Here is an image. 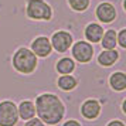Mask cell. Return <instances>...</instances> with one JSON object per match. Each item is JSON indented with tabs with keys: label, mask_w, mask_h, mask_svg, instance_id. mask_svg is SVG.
<instances>
[{
	"label": "cell",
	"mask_w": 126,
	"mask_h": 126,
	"mask_svg": "<svg viewBox=\"0 0 126 126\" xmlns=\"http://www.w3.org/2000/svg\"><path fill=\"white\" fill-rule=\"evenodd\" d=\"M94 55V47L88 43V41H78L72 46V57L79 61V63L85 64L89 63Z\"/></svg>",
	"instance_id": "5b68a950"
},
{
	"label": "cell",
	"mask_w": 126,
	"mask_h": 126,
	"mask_svg": "<svg viewBox=\"0 0 126 126\" xmlns=\"http://www.w3.org/2000/svg\"><path fill=\"white\" fill-rule=\"evenodd\" d=\"M101 43H102V47L105 50H113L116 47V31L115 30H108L105 31L101 38Z\"/></svg>",
	"instance_id": "9a60e30c"
},
{
	"label": "cell",
	"mask_w": 126,
	"mask_h": 126,
	"mask_svg": "<svg viewBox=\"0 0 126 126\" xmlns=\"http://www.w3.org/2000/svg\"><path fill=\"white\" fill-rule=\"evenodd\" d=\"M108 126H125L123 125V122H120V120H112V122H109Z\"/></svg>",
	"instance_id": "44dd1931"
},
{
	"label": "cell",
	"mask_w": 126,
	"mask_h": 126,
	"mask_svg": "<svg viewBox=\"0 0 126 126\" xmlns=\"http://www.w3.org/2000/svg\"><path fill=\"white\" fill-rule=\"evenodd\" d=\"M63 126H81V123L77 122V120H67Z\"/></svg>",
	"instance_id": "ffe728a7"
},
{
	"label": "cell",
	"mask_w": 126,
	"mask_h": 126,
	"mask_svg": "<svg viewBox=\"0 0 126 126\" xmlns=\"http://www.w3.org/2000/svg\"><path fill=\"white\" fill-rule=\"evenodd\" d=\"M35 112L47 125H57L64 118L65 108L61 99L54 94H41L35 99Z\"/></svg>",
	"instance_id": "6da1fadb"
},
{
	"label": "cell",
	"mask_w": 126,
	"mask_h": 126,
	"mask_svg": "<svg viewBox=\"0 0 126 126\" xmlns=\"http://www.w3.org/2000/svg\"><path fill=\"white\" fill-rule=\"evenodd\" d=\"M96 18L101 23H112L115 18H116V9L112 3H101L96 7Z\"/></svg>",
	"instance_id": "52a82bcc"
},
{
	"label": "cell",
	"mask_w": 126,
	"mask_h": 126,
	"mask_svg": "<svg viewBox=\"0 0 126 126\" xmlns=\"http://www.w3.org/2000/svg\"><path fill=\"white\" fill-rule=\"evenodd\" d=\"M57 84H58V88H61L63 91H72L75 86L78 85V81H77V78L72 77V75L65 74V75H63V77L58 78Z\"/></svg>",
	"instance_id": "5bb4252c"
},
{
	"label": "cell",
	"mask_w": 126,
	"mask_h": 126,
	"mask_svg": "<svg viewBox=\"0 0 126 126\" xmlns=\"http://www.w3.org/2000/svg\"><path fill=\"white\" fill-rule=\"evenodd\" d=\"M89 3H91V0H68L69 7L77 13L85 12L86 9L89 7Z\"/></svg>",
	"instance_id": "e0dca14e"
},
{
	"label": "cell",
	"mask_w": 126,
	"mask_h": 126,
	"mask_svg": "<svg viewBox=\"0 0 126 126\" xmlns=\"http://www.w3.org/2000/svg\"><path fill=\"white\" fill-rule=\"evenodd\" d=\"M26 14L31 20L48 21L52 17V9L44 0H27Z\"/></svg>",
	"instance_id": "3957f363"
},
{
	"label": "cell",
	"mask_w": 126,
	"mask_h": 126,
	"mask_svg": "<svg viewBox=\"0 0 126 126\" xmlns=\"http://www.w3.org/2000/svg\"><path fill=\"white\" fill-rule=\"evenodd\" d=\"M18 120L17 106L12 101L0 102V126H14Z\"/></svg>",
	"instance_id": "277c9868"
},
{
	"label": "cell",
	"mask_w": 126,
	"mask_h": 126,
	"mask_svg": "<svg viewBox=\"0 0 126 126\" xmlns=\"http://www.w3.org/2000/svg\"><path fill=\"white\" fill-rule=\"evenodd\" d=\"M31 51L34 52L37 57H48L52 51V47L50 40L41 35V37H37L35 40H33L31 43Z\"/></svg>",
	"instance_id": "ba28073f"
},
{
	"label": "cell",
	"mask_w": 126,
	"mask_h": 126,
	"mask_svg": "<svg viewBox=\"0 0 126 126\" xmlns=\"http://www.w3.org/2000/svg\"><path fill=\"white\" fill-rule=\"evenodd\" d=\"M85 38L89 43H99L103 35V27L98 23H89L85 27Z\"/></svg>",
	"instance_id": "30bf717a"
},
{
	"label": "cell",
	"mask_w": 126,
	"mask_h": 126,
	"mask_svg": "<svg viewBox=\"0 0 126 126\" xmlns=\"http://www.w3.org/2000/svg\"><path fill=\"white\" fill-rule=\"evenodd\" d=\"M109 84H110V88L115 91H123L126 88V74L120 71L113 72L109 78Z\"/></svg>",
	"instance_id": "4fadbf2b"
},
{
	"label": "cell",
	"mask_w": 126,
	"mask_h": 126,
	"mask_svg": "<svg viewBox=\"0 0 126 126\" xmlns=\"http://www.w3.org/2000/svg\"><path fill=\"white\" fill-rule=\"evenodd\" d=\"M24 126H44V122L41 119H37V118H31Z\"/></svg>",
	"instance_id": "d6986e66"
},
{
	"label": "cell",
	"mask_w": 126,
	"mask_h": 126,
	"mask_svg": "<svg viewBox=\"0 0 126 126\" xmlns=\"http://www.w3.org/2000/svg\"><path fill=\"white\" fill-rule=\"evenodd\" d=\"M51 47L58 52H65L69 50V47L72 46V35L67 31H57L51 37Z\"/></svg>",
	"instance_id": "8992f818"
},
{
	"label": "cell",
	"mask_w": 126,
	"mask_h": 126,
	"mask_svg": "<svg viewBox=\"0 0 126 126\" xmlns=\"http://www.w3.org/2000/svg\"><path fill=\"white\" fill-rule=\"evenodd\" d=\"M116 43L122 48H126V29H122L119 33H116Z\"/></svg>",
	"instance_id": "ac0fdd59"
},
{
	"label": "cell",
	"mask_w": 126,
	"mask_h": 126,
	"mask_svg": "<svg viewBox=\"0 0 126 126\" xmlns=\"http://www.w3.org/2000/svg\"><path fill=\"white\" fill-rule=\"evenodd\" d=\"M18 110V118H21L23 120H29L31 118H34L35 115V106L31 101H23L17 106Z\"/></svg>",
	"instance_id": "8fae6325"
},
{
	"label": "cell",
	"mask_w": 126,
	"mask_h": 126,
	"mask_svg": "<svg viewBox=\"0 0 126 126\" xmlns=\"http://www.w3.org/2000/svg\"><path fill=\"white\" fill-rule=\"evenodd\" d=\"M118 58H119V52L116 51V50H105L99 54V57H98V63L103 65V67H110V65H113L116 61H118Z\"/></svg>",
	"instance_id": "7c38bea8"
},
{
	"label": "cell",
	"mask_w": 126,
	"mask_h": 126,
	"mask_svg": "<svg viewBox=\"0 0 126 126\" xmlns=\"http://www.w3.org/2000/svg\"><path fill=\"white\" fill-rule=\"evenodd\" d=\"M13 67L21 74H31L37 68V55L29 48H18L13 55Z\"/></svg>",
	"instance_id": "7a4b0ae2"
},
{
	"label": "cell",
	"mask_w": 126,
	"mask_h": 126,
	"mask_svg": "<svg viewBox=\"0 0 126 126\" xmlns=\"http://www.w3.org/2000/svg\"><path fill=\"white\" fill-rule=\"evenodd\" d=\"M81 113L85 119H96L101 113V103L96 99H88L82 103Z\"/></svg>",
	"instance_id": "9c48e42d"
},
{
	"label": "cell",
	"mask_w": 126,
	"mask_h": 126,
	"mask_svg": "<svg viewBox=\"0 0 126 126\" xmlns=\"http://www.w3.org/2000/svg\"><path fill=\"white\" fill-rule=\"evenodd\" d=\"M74 69H75V63L69 57H64L57 63V71L63 75L71 74Z\"/></svg>",
	"instance_id": "2e32d148"
}]
</instances>
